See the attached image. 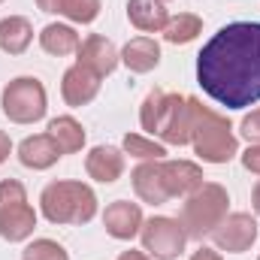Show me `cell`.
I'll list each match as a JSON object with an SVG mask.
<instances>
[{
    "mask_svg": "<svg viewBox=\"0 0 260 260\" xmlns=\"http://www.w3.org/2000/svg\"><path fill=\"white\" fill-rule=\"evenodd\" d=\"M3 115L15 124H34L46 115V88L34 76H18L3 88Z\"/></svg>",
    "mask_w": 260,
    "mask_h": 260,
    "instance_id": "5b68a950",
    "label": "cell"
},
{
    "mask_svg": "<svg viewBox=\"0 0 260 260\" xmlns=\"http://www.w3.org/2000/svg\"><path fill=\"white\" fill-rule=\"evenodd\" d=\"M191 260H221V254H218V251H212V248H200Z\"/></svg>",
    "mask_w": 260,
    "mask_h": 260,
    "instance_id": "4dcf8cb0",
    "label": "cell"
},
{
    "mask_svg": "<svg viewBox=\"0 0 260 260\" xmlns=\"http://www.w3.org/2000/svg\"><path fill=\"white\" fill-rule=\"evenodd\" d=\"M160 170L170 197H188L203 185V170L191 160H160Z\"/></svg>",
    "mask_w": 260,
    "mask_h": 260,
    "instance_id": "4fadbf2b",
    "label": "cell"
},
{
    "mask_svg": "<svg viewBox=\"0 0 260 260\" xmlns=\"http://www.w3.org/2000/svg\"><path fill=\"white\" fill-rule=\"evenodd\" d=\"M227 203H230L227 191H224L221 185H215V182H203L194 194H188L185 206H182V218H179V224L185 227L188 239H203V236H209V233L224 221Z\"/></svg>",
    "mask_w": 260,
    "mask_h": 260,
    "instance_id": "277c9868",
    "label": "cell"
},
{
    "mask_svg": "<svg viewBox=\"0 0 260 260\" xmlns=\"http://www.w3.org/2000/svg\"><path fill=\"white\" fill-rule=\"evenodd\" d=\"M40 206L52 224H88L97 215V197L82 182H52Z\"/></svg>",
    "mask_w": 260,
    "mask_h": 260,
    "instance_id": "3957f363",
    "label": "cell"
},
{
    "mask_svg": "<svg viewBox=\"0 0 260 260\" xmlns=\"http://www.w3.org/2000/svg\"><path fill=\"white\" fill-rule=\"evenodd\" d=\"M37 227V212L27 206V203H18V206H9L0 212V236L6 242H21L34 233Z\"/></svg>",
    "mask_w": 260,
    "mask_h": 260,
    "instance_id": "2e32d148",
    "label": "cell"
},
{
    "mask_svg": "<svg viewBox=\"0 0 260 260\" xmlns=\"http://www.w3.org/2000/svg\"><path fill=\"white\" fill-rule=\"evenodd\" d=\"M200 88L227 109H245L260 100V21L221 27L197 55Z\"/></svg>",
    "mask_w": 260,
    "mask_h": 260,
    "instance_id": "6da1fadb",
    "label": "cell"
},
{
    "mask_svg": "<svg viewBox=\"0 0 260 260\" xmlns=\"http://www.w3.org/2000/svg\"><path fill=\"white\" fill-rule=\"evenodd\" d=\"M21 260H70V254L64 251V245H58L52 239H37L24 248Z\"/></svg>",
    "mask_w": 260,
    "mask_h": 260,
    "instance_id": "d4e9b609",
    "label": "cell"
},
{
    "mask_svg": "<svg viewBox=\"0 0 260 260\" xmlns=\"http://www.w3.org/2000/svg\"><path fill=\"white\" fill-rule=\"evenodd\" d=\"M242 167H245L248 173H254V176H260V142H254V145H248V148L242 151Z\"/></svg>",
    "mask_w": 260,
    "mask_h": 260,
    "instance_id": "f1b7e54d",
    "label": "cell"
},
{
    "mask_svg": "<svg viewBox=\"0 0 260 260\" xmlns=\"http://www.w3.org/2000/svg\"><path fill=\"white\" fill-rule=\"evenodd\" d=\"M0 3H3V0H0Z\"/></svg>",
    "mask_w": 260,
    "mask_h": 260,
    "instance_id": "836d02e7",
    "label": "cell"
},
{
    "mask_svg": "<svg viewBox=\"0 0 260 260\" xmlns=\"http://www.w3.org/2000/svg\"><path fill=\"white\" fill-rule=\"evenodd\" d=\"M254 212L260 215V182H257V188H254Z\"/></svg>",
    "mask_w": 260,
    "mask_h": 260,
    "instance_id": "d6a6232c",
    "label": "cell"
},
{
    "mask_svg": "<svg viewBox=\"0 0 260 260\" xmlns=\"http://www.w3.org/2000/svg\"><path fill=\"white\" fill-rule=\"evenodd\" d=\"M40 46H43L49 55L64 58V55L79 52L82 40H79V34H76L70 24H46V27H43V34H40Z\"/></svg>",
    "mask_w": 260,
    "mask_h": 260,
    "instance_id": "ffe728a7",
    "label": "cell"
},
{
    "mask_svg": "<svg viewBox=\"0 0 260 260\" xmlns=\"http://www.w3.org/2000/svg\"><path fill=\"white\" fill-rule=\"evenodd\" d=\"M30 40H34V27H30L27 18H21V15H9V18L0 21V49H3V52H9V55H21V52H27Z\"/></svg>",
    "mask_w": 260,
    "mask_h": 260,
    "instance_id": "d6986e66",
    "label": "cell"
},
{
    "mask_svg": "<svg viewBox=\"0 0 260 260\" xmlns=\"http://www.w3.org/2000/svg\"><path fill=\"white\" fill-rule=\"evenodd\" d=\"M154 133L170 145H188L191 142V103H188V97H182V94L164 97V109H160Z\"/></svg>",
    "mask_w": 260,
    "mask_h": 260,
    "instance_id": "ba28073f",
    "label": "cell"
},
{
    "mask_svg": "<svg viewBox=\"0 0 260 260\" xmlns=\"http://www.w3.org/2000/svg\"><path fill=\"white\" fill-rule=\"evenodd\" d=\"M103 227L109 236L115 239H133L139 230H142V209L136 203H127V200H118L112 206H106L103 212Z\"/></svg>",
    "mask_w": 260,
    "mask_h": 260,
    "instance_id": "8fae6325",
    "label": "cell"
},
{
    "mask_svg": "<svg viewBox=\"0 0 260 260\" xmlns=\"http://www.w3.org/2000/svg\"><path fill=\"white\" fill-rule=\"evenodd\" d=\"M97 12H100V0H61L58 3V15H67L70 21H79V24L94 21Z\"/></svg>",
    "mask_w": 260,
    "mask_h": 260,
    "instance_id": "cb8c5ba5",
    "label": "cell"
},
{
    "mask_svg": "<svg viewBox=\"0 0 260 260\" xmlns=\"http://www.w3.org/2000/svg\"><path fill=\"white\" fill-rule=\"evenodd\" d=\"M139 236H142V248L154 260H176L185 251V242H188V233H185V227L176 218L142 221Z\"/></svg>",
    "mask_w": 260,
    "mask_h": 260,
    "instance_id": "8992f818",
    "label": "cell"
},
{
    "mask_svg": "<svg viewBox=\"0 0 260 260\" xmlns=\"http://www.w3.org/2000/svg\"><path fill=\"white\" fill-rule=\"evenodd\" d=\"M164 97H167V91H160V88H154V91L145 97L142 112H139L142 130H148V133H154V130H157V118H160V109H164Z\"/></svg>",
    "mask_w": 260,
    "mask_h": 260,
    "instance_id": "484cf974",
    "label": "cell"
},
{
    "mask_svg": "<svg viewBox=\"0 0 260 260\" xmlns=\"http://www.w3.org/2000/svg\"><path fill=\"white\" fill-rule=\"evenodd\" d=\"M127 18L133 21V27L145 30V34H157L167 27L170 15L164 0H130L127 3Z\"/></svg>",
    "mask_w": 260,
    "mask_h": 260,
    "instance_id": "e0dca14e",
    "label": "cell"
},
{
    "mask_svg": "<svg viewBox=\"0 0 260 260\" xmlns=\"http://www.w3.org/2000/svg\"><path fill=\"white\" fill-rule=\"evenodd\" d=\"M64 151L58 148V142L49 136V133H37V136H27L21 145H18V160L30 170H49L52 164H58Z\"/></svg>",
    "mask_w": 260,
    "mask_h": 260,
    "instance_id": "9a60e30c",
    "label": "cell"
},
{
    "mask_svg": "<svg viewBox=\"0 0 260 260\" xmlns=\"http://www.w3.org/2000/svg\"><path fill=\"white\" fill-rule=\"evenodd\" d=\"M121 61L133 73H148V70H154V67L160 64V46L151 37H136V40H130L127 46H124Z\"/></svg>",
    "mask_w": 260,
    "mask_h": 260,
    "instance_id": "ac0fdd59",
    "label": "cell"
},
{
    "mask_svg": "<svg viewBox=\"0 0 260 260\" xmlns=\"http://www.w3.org/2000/svg\"><path fill=\"white\" fill-rule=\"evenodd\" d=\"M49 136L58 142V148H61L64 154L82 151V145H85V130H82V124H79L76 118H70V115L55 118V121L49 124Z\"/></svg>",
    "mask_w": 260,
    "mask_h": 260,
    "instance_id": "44dd1931",
    "label": "cell"
},
{
    "mask_svg": "<svg viewBox=\"0 0 260 260\" xmlns=\"http://www.w3.org/2000/svg\"><path fill=\"white\" fill-rule=\"evenodd\" d=\"M18 203H27V191H24V185L15 182V179L0 182V212L9 209V206H18Z\"/></svg>",
    "mask_w": 260,
    "mask_h": 260,
    "instance_id": "4316f807",
    "label": "cell"
},
{
    "mask_svg": "<svg viewBox=\"0 0 260 260\" xmlns=\"http://www.w3.org/2000/svg\"><path fill=\"white\" fill-rule=\"evenodd\" d=\"M118 260H148V257H145L142 251H124V254H121Z\"/></svg>",
    "mask_w": 260,
    "mask_h": 260,
    "instance_id": "1f68e13d",
    "label": "cell"
},
{
    "mask_svg": "<svg viewBox=\"0 0 260 260\" xmlns=\"http://www.w3.org/2000/svg\"><path fill=\"white\" fill-rule=\"evenodd\" d=\"M79 61L76 64H82L85 70H91L94 76H109L115 67H118V61H121V55H118V49L106 40V37H100V34H94V37H88L82 46H79Z\"/></svg>",
    "mask_w": 260,
    "mask_h": 260,
    "instance_id": "9c48e42d",
    "label": "cell"
},
{
    "mask_svg": "<svg viewBox=\"0 0 260 260\" xmlns=\"http://www.w3.org/2000/svg\"><path fill=\"white\" fill-rule=\"evenodd\" d=\"M239 127H242V136L248 142H260V109H254L251 115H245Z\"/></svg>",
    "mask_w": 260,
    "mask_h": 260,
    "instance_id": "83f0119b",
    "label": "cell"
},
{
    "mask_svg": "<svg viewBox=\"0 0 260 260\" xmlns=\"http://www.w3.org/2000/svg\"><path fill=\"white\" fill-rule=\"evenodd\" d=\"M100 91V76H94L91 70H85L82 64H73L64 73V82H61V94L70 106H85L97 97Z\"/></svg>",
    "mask_w": 260,
    "mask_h": 260,
    "instance_id": "7c38bea8",
    "label": "cell"
},
{
    "mask_svg": "<svg viewBox=\"0 0 260 260\" xmlns=\"http://www.w3.org/2000/svg\"><path fill=\"white\" fill-rule=\"evenodd\" d=\"M212 242L221 248V251H230V254H242L254 245L257 239V221L248 215V212H233V215H224V221L209 233Z\"/></svg>",
    "mask_w": 260,
    "mask_h": 260,
    "instance_id": "52a82bcc",
    "label": "cell"
},
{
    "mask_svg": "<svg viewBox=\"0 0 260 260\" xmlns=\"http://www.w3.org/2000/svg\"><path fill=\"white\" fill-rule=\"evenodd\" d=\"M9 151H12V142H9V136H6V133L0 130V164H3L6 157H9Z\"/></svg>",
    "mask_w": 260,
    "mask_h": 260,
    "instance_id": "f546056e",
    "label": "cell"
},
{
    "mask_svg": "<svg viewBox=\"0 0 260 260\" xmlns=\"http://www.w3.org/2000/svg\"><path fill=\"white\" fill-rule=\"evenodd\" d=\"M124 151L133 154V157H139V160H164V154H167V148L160 142L145 139L139 133H127L124 136Z\"/></svg>",
    "mask_w": 260,
    "mask_h": 260,
    "instance_id": "603a6c76",
    "label": "cell"
},
{
    "mask_svg": "<svg viewBox=\"0 0 260 260\" xmlns=\"http://www.w3.org/2000/svg\"><path fill=\"white\" fill-rule=\"evenodd\" d=\"M133 191L142 203H151V206H160L167 200H173L167 185H164V170H160V160H145L133 170Z\"/></svg>",
    "mask_w": 260,
    "mask_h": 260,
    "instance_id": "30bf717a",
    "label": "cell"
},
{
    "mask_svg": "<svg viewBox=\"0 0 260 260\" xmlns=\"http://www.w3.org/2000/svg\"><path fill=\"white\" fill-rule=\"evenodd\" d=\"M188 103H191V145H194L197 157H203L206 164H227L239 151L230 121L206 109L194 97H188Z\"/></svg>",
    "mask_w": 260,
    "mask_h": 260,
    "instance_id": "7a4b0ae2",
    "label": "cell"
},
{
    "mask_svg": "<svg viewBox=\"0 0 260 260\" xmlns=\"http://www.w3.org/2000/svg\"><path fill=\"white\" fill-rule=\"evenodd\" d=\"M85 170H88L91 179H97V182H103V185H112V182H118L121 173H124V154H121L118 148H112V145H97V148H91V154L85 157Z\"/></svg>",
    "mask_w": 260,
    "mask_h": 260,
    "instance_id": "5bb4252c",
    "label": "cell"
},
{
    "mask_svg": "<svg viewBox=\"0 0 260 260\" xmlns=\"http://www.w3.org/2000/svg\"><path fill=\"white\" fill-rule=\"evenodd\" d=\"M200 30H203V21L191 15V12H182V15H176V18H170L167 21V27H164V37H167V43H173V46H182V43H191L200 37Z\"/></svg>",
    "mask_w": 260,
    "mask_h": 260,
    "instance_id": "7402d4cb",
    "label": "cell"
}]
</instances>
